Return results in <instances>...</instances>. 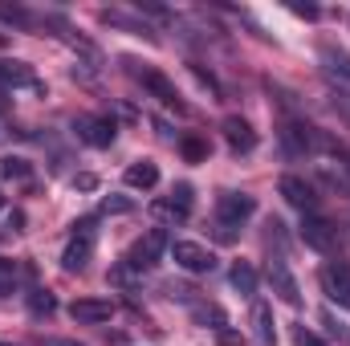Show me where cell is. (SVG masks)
I'll return each instance as SVG.
<instances>
[{
  "instance_id": "3",
  "label": "cell",
  "mask_w": 350,
  "mask_h": 346,
  "mask_svg": "<svg viewBox=\"0 0 350 346\" xmlns=\"http://www.w3.org/2000/svg\"><path fill=\"white\" fill-rule=\"evenodd\" d=\"M172 249V241H167V232L163 228H151L147 237H139L135 245H131V253H126V265L131 269H151V265H159V257Z\"/></svg>"
},
{
  "instance_id": "32",
  "label": "cell",
  "mask_w": 350,
  "mask_h": 346,
  "mask_svg": "<svg viewBox=\"0 0 350 346\" xmlns=\"http://www.w3.org/2000/svg\"><path fill=\"white\" fill-rule=\"evenodd\" d=\"M293 12H297V16H318V8H314V4H293Z\"/></svg>"
},
{
  "instance_id": "11",
  "label": "cell",
  "mask_w": 350,
  "mask_h": 346,
  "mask_svg": "<svg viewBox=\"0 0 350 346\" xmlns=\"http://www.w3.org/2000/svg\"><path fill=\"white\" fill-rule=\"evenodd\" d=\"M74 131H78V139L90 143V147H110V143H114V118H94V114H82V118L74 122Z\"/></svg>"
},
{
  "instance_id": "25",
  "label": "cell",
  "mask_w": 350,
  "mask_h": 346,
  "mask_svg": "<svg viewBox=\"0 0 350 346\" xmlns=\"http://www.w3.org/2000/svg\"><path fill=\"white\" fill-rule=\"evenodd\" d=\"M289 334H293V346H326L318 334H314V330H306V326H293Z\"/></svg>"
},
{
  "instance_id": "12",
  "label": "cell",
  "mask_w": 350,
  "mask_h": 346,
  "mask_svg": "<svg viewBox=\"0 0 350 346\" xmlns=\"http://www.w3.org/2000/svg\"><path fill=\"white\" fill-rule=\"evenodd\" d=\"M110 314H114V306H110L106 297H78V302L70 306V318H74V322H86V326L110 322Z\"/></svg>"
},
{
  "instance_id": "10",
  "label": "cell",
  "mask_w": 350,
  "mask_h": 346,
  "mask_svg": "<svg viewBox=\"0 0 350 346\" xmlns=\"http://www.w3.org/2000/svg\"><path fill=\"white\" fill-rule=\"evenodd\" d=\"M135 78H139V82L147 86V94H151V98H159L163 106L187 110V106H183V98H179V90H175V82H172V78H163L159 70H135Z\"/></svg>"
},
{
  "instance_id": "24",
  "label": "cell",
  "mask_w": 350,
  "mask_h": 346,
  "mask_svg": "<svg viewBox=\"0 0 350 346\" xmlns=\"http://www.w3.org/2000/svg\"><path fill=\"white\" fill-rule=\"evenodd\" d=\"M12 289H16V265L0 257V297H8Z\"/></svg>"
},
{
  "instance_id": "29",
  "label": "cell",
  "mask_w": 350,
  "mask_h": 346,
  "mask_svg": "<svg viewBox=\"0 0 350 346\" xmlns=\"http://www.w3.org/2000/svg\"><path fill=\"white\" fill-rule=\"evenodd\" d=\"M167 293H172V297H179V302H191V293H196V289H187V285H167Z\"/></svg>"
},
{
  "instance_id": "8",
  "label": "cell",
  "mask_w": 350,
  "mask_h": 346,
  "mask_svg": "<svg viewBox=\"0 0 350 346\" xmlns=\"http://www.w3.org/2000/svg\"><path fill=\"white\" fill-rule=\"evenodd\" d=\"M277 187H281V196H285L297 212H306V216H310V212L318 208V191H314V183H306L301 175H281V183H277Z\"/></svg>"
},
{
  "instance_id": "4",
  "label": "cell",
  "mask_w": 350,
  "mask_h": 346,
  "mask_svg": "<svg viewBox=\"0 0 350 346\" xmlns=\"http://www.w3.org/2000/svg\"><path fill=\"white\" fill-rule=\"evenodd\" d=\"M78 232L70 237V245H66V253H62V269L66 273H82L94 257V224L82 220V224H74Z\"/></svg>"
},
{
  "instance_id": "30",
  "label": "cell",
  "mask_w": 350,
  "mask_h": 346,
  "mask_svg": "<svg viewBox=\"0 0 350 346\" xmlns=\"http://www.w3.org/2000/svg\"><path fill=\"white\" fill-rule=\"evenodd\" d=\"M102 208H106V212H126V208H131V200H106Z\"/></svg>"
},
{
  "instance_id": "26",
  "label": "cell",
  "mask_w": 350,
  "mask_h": 346,
  "mask_svg": "<svg viewBox=\"0 0 350 346\" xmlns=\"http://www.w3.org/2000/svg\"><path fill=\"white\" fill-rule=\"evenodd\" d=\"M0 16L12 21V25H29V21H33V16H29L25 8H16V4H0Z\"/></svg>"
},
{
  "instance_id": "33",
  "label": "cell",
  "mask_w": 350,
  "mask_h": 346,
  "mask_svg": "<svg viewBox=\"0 0 350 346\" xmlns=\"http://www.w3.org/2000/svg\"><path fill=\"white\" fill-rule=\"evenodd\" d=\"M41 346H78V343H70V338H45Z\"/></svg>"
},
{
  "instance_id": "18",
  "label": "cell",
  "mask_w": 350,
  "mask_h": 346,
  "mask_svg": "<svg viewBox=\"0 0 350 346\" xmlns=\"http://www.w3.org/2000/svg\"><path fill=\"white\" fill-rule=\"evenodd\" d=\"M191 314H196L200 326H212V330H224V326H228V314H224L220 306H212V302H208V306H191Z\"/></svg>"
},
{
  "instance_id": "22",
  "label": "cell",
  "mask_w": 350,
  "mask_h": 346,
  "mask_svg": "<svg viewBox=\"0 0 350 346\" xmlns=\"http://www.w3.org/2000/svg\"><path fill=\"white\" fill-rule=\"evenodd\" d=\"M29 310H33L37 318H41V314L49 318V314L57 310V302H53V293H45V289H33V293H29Z\"/></svg>"
},
{
  "instance_id": "31",
  "label": "cell",
  "mask_w": 350,
  "mask_h": 346,
  "mask_svg": "<svg viewBox=\"0 0 350 346\" xmlns=\"http://www.w3.org/2000/svg\"><path fill=\"white\" fill-rule=\"evenodd\" d=\"M74 183H78V187H82V191H94V187H98V179H94V175H78V179H74Z\"/></svg>"
},
{
  "instance_id": "6",
  "label": "cell",
  "mask_w": 350,
  "mask_h": 346,
  "mask_svg": "<svg viewBox=\"0 0 350 346\" xmlns=\"http://www.w3.org/2000/svg\"><path fill=\"white\" fill-rule=\"evenodd\" d=\"M318 277H322L326 297L350 310V265H342V261H330V265H322V273H318Z\"/></svg>"
},
{
  "instance_id": "35",
  "label": "cell",
  "mask_w": 350,
  "mask_h": 346,
  "mask_svg": "<svg viewBox=\"0 0 350 346\" xmlns=\"http://www.w3.org/2000/svg\"><path fill=\"white\" fill-rule=\"evenodd\" d=\"M0 346H8V343H0Z\"/></svg>"
},
{
  "instance_id": "5",
  "label": "cell",
  "mask_w": 350,
  "mask_h": 346,
  "mask_svg": "<svg viewBox=\"0 0 350 346\" xmlns=\"http://www.w3.org/2000/svg\"><path fill=\"white\" fill-rule=\"evenodd\" d=\"M172 257L183 273H212L216 269V257L196 241H172Z\"/></svg>"
},
{
  "instance_id": "2",
  "label": "cell",
  "mask_w": 350,
  "mask_h": 346,
  "mask_svg": "<svg viewBox=\"0 0 350 346\" xmlns=\"http://www.w3.org/2000/svg\"><path fill=\"white\" fill-rule=\"evenodd\" d=\"M301 241H306L314 253H326V257H334L338 245H342V241H338V228H334L326 216H314V212L301 220Z\"/></svg>"
},
{
  "instance_id": "9",
  "label": "cell",
  "mask_w": 350,
  "mask_h": 346,
  "mask_svg": "<svg viewBox=\"0 0 350 346\" xmlns=\"http://www.w3.org/2000/svg\"><path fill=\"white\" fill-rule=\"evenodd\" d=\"M265 277H269V285H273V293L285 302V306H301V289H297V281H293V273L285 269V261H269V269H265Z\"/></svg>"
},
{
  "instance_id": "21",
  "label": "cell",
  "mask_w": 350,
  "mask_h": 346,
  "mask_svg": "<svg viewBox=\"0 0 350 346\" xmlns=\"http://www.w3.org/2000/svg\"><path fill=\"white\" fill-rule=\"evenodd\" d=\"M281 139H285L289 155H297V151H306V147H310V135H306V127H297V122H289V127L281 131Z\"/></svg>"
},
{
  "instance_id": "14",
  "label": "cell",
  "mask_w": 350,
  "mask_h": 346,
  "mask_svg": "<svg viewBox=\"0 0 350 346\" xmlns=\"http://www.w3.org/2000/svg\"><path fill=\"white\" fill-rule=\"evenodd\" d=\"M122 179H126V187H139V191H147V187H155V183H159V168H155L151 159H143V163H131Z\"/></svg>"
},
{
  "instance_id": "28",
  "label": "cell",
  "mask_w": 350,
  "mask_h": 346,
  "mask_svg": "<svg viewBox=\"0 0 350 346\" xmlns=\"http://www.w3.org/2000/svg\"><path fill=\"white\" fill-rule=\"evenodd\" d=\"M216 343H220V346H241V334L224 326V330H216Z\"/></svg>"
},
{
  "instance_id": "27",
  "label": "cell",
  "mask_w": 350,
  "mask_h": 346,
  "mask_svg": "<svg viewBox=\"0 0 350 346\" xmlns=\"http://www.w3.org/2000/svg\"><path fill=\"white\" fill-rule=\"evenodd\" d=\"M322 322H326V326H330V334H334V338H342V343L350 346V330H342V326H338V322H334V314H322Z\"/></svg>"
},
{
  "instance_id": "13",
  "label": "cell",
  "mask_w": 350,
  "mask_h": 346,
  "mask_svg": "<svg viewBox=\"0 0 350 346\" xmlns=\"http://www.w3.org/2000/svg\"><path fill=\"white\" fill-rule=\"evenodd\" d=\"M220 131H224V143H228L232 151H253V147H257V131H253L241 114H228Z\"/></svg>"
},
{
  "instance_id": "15",
  "label": "cell",
  "mask_w": 350,
  "mask_h": 346,
  "mask_svg": "<svg viewBox=\"0 0 350 346\" xmlns=\"http://www.w3.org/2000/svg\"><path fill=\"white\" fill-rule=\"evenodd\" d=\"M253 334H257V346H277V334H273V310L257 302L253 306Z\"/></svg>"
},
{
  "instance_id": "7",
  "label": "cell",
  "mask_w": 350,
  "mask_h": 346,
  "mask_svg": "<svg viewBox=\"0 0 350 346\" xmlns=\"http://www.w3.org/2000/svg\"><path fill=\"white\" fill-rule=\"evenodd\" d=\"M151 216H155V220H172V224L187 220V216H191V187L179 183L167 200H155V204H151Z\"/></svg>"
},
{
  "instance_id": "19",
  "label": "cell",
  "mask_w": 350,
  "mask_h": 346,
  "mask_svg": "<svg viewBox=\"0 0 350 346\" xmlns=\"http://www.w3.org/2000/svg\"><path fill=\"white\" fill-rule=\"evenodd\" d=\"M29 175H33V168H29V163H25L21 155H4V159H0V179H12V183H25Z\"/></svg>"
},
{
  "instance_id": "23",
  "label": "cell",
  "mask_w": 350,
  "mask_h": 346,
  "mask_svg": "<svg viewBox=\"0 0 350 346\" xmlns=\"http://www.w3.org/2000/svg\"><path fill=\"white\" fill-rule=\"evenodd\" d=\"M179 151H183V159H187V163H204V159H208V147H204L200 139H183V143H179Z\"/></svg>"
},
{
  "instance_id": "1",
  "label": "cell",
  "mask_w": 350,
  "mask_h": 346,
  "mask_svg": "<svg viewBox=\"0 0 350 346\" xmlns=\"http://www.w3.org/2000/svg\"><path fill=\"white\" fill-rule=\"evenodd\" d=\"M253 212H257V200H253L249 191H224V196L216 200V220H220V228H224V232L241 228Z\"/></svg>"
},
{
  "instance_id": "16",
  "label": "cell",
  "mask_w": 350,
  "mask_h": 346,
  "mask_svg": "<svg viewBox=\"0 0 350 346\" xmlns=\"http://www.w3.org/2000/svg\"><path fill=\"white\" fill-rule=\"evenodd\" d=\"M228 281H232V289H237V293H245V297H253V293H257V269H253L249 261H237V265H232V273H228Z\"/></svg>"
},
{
  "instance_id": "20",
  "label": "cell",
  "mask_w": 350,
  "mask_h": 346,
  "mask_svg": "<svg viewBox=\"0 0 350 346\" xmlns=\"http://www.w3.org/2000/svg\"><path fill=\"white\" fill-rule=\"evenodd\" d=\"M322 62L334 70V74H342V78H350V53L347 49H334V45H322Z\"/></svg>"
},
{
  "instance_id": "17",
  "label": "cell",
  "mask_w": 350,
  "mask_h": 346,
  "mask_svg": "<svg viewBox=\"0 0 350 346\" xmlns=\"http://www.w3.org/2000/svg\"><path fill=\"white\" fill-rule=\"evenodd\" d=\"M0 82L4 86H37V78L25 62H0Z\"/></svg>"
},
{
  "instance_id": "34",
  "label": "cell",
  "mask_w": 350,
  "mask_h": 346,
  "mask_svg": "<svg viewBox=\"0 0 350 346\" xmlns=\"http://www.w3.org/2000/svg\"><path fill=\"white\" fill-rule=\"evenodd\" d=\"M4 106H8V98H4V90H0V110H4Z\"/></svg>"
}]
</instances>
